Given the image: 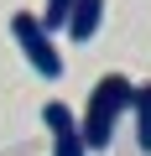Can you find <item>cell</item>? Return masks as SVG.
I'll return each instance as SVG.
<instances>
[{
  "label": "cell",
  "mask_w": 151,
  "mask_h": 156,
  "mask_svg": "<svg viewBox=\"0 0 151 156\" xmlns=\"http://www.w3.org/2000/svg\"><path fill=\"white\" fill-rule=\"evenodd\" d=\"M130 104H135V83H130L125 73H104L99 83L89 89V104H84V115H78L84 146H89V151H110L115 125H120V115H130Z\"/></svg>",
  "instance_id": "1"
},
{
  "label": "cell",
  "mask_w": 151,
  "mask_h": 156,
  "mask_svg": "<svg viewBox=\"0 0 151 156\" xmlns=\"http://www.w3.org/2000/svg\"><path fill=\"white\" fill-rule=\"evenodd\" d=\"M11 37H16V47L26 52V62H31L42 78H63V52H57L52 31L42 26V16L16 11V16H11Z\"/></svg>",
  "instance_id": "2"
},
{
  "label": "cell",
  "mask_w": 151,
  "mask_h": 156,
  "mask_svg": "<svg viewBox=\"0 0 151 156\" xmlns=\"http://www.w3.org/2000/svg\"><path fill=\"white\" fill-rule=\"evenodd\" d=\"M42 125H47V135H52V156H89L84 125H78V115H73L63 99H47V104H42Z\"/></svg>",
  "instance_id": "3"
},
{
  "label": "cell",
  "mask_w": 151,
  "mask_h": 156,
  "mask_svg": "<svg viewBox=\"0 0 151 156\" xmlns=\"http://www.w3.org/2000/svg\"><path fill=\"white\" fill-rule=\"evenodd\" d=\"M99 26H104V0H78L68 21V42H94Z\"/></svg>",
  "instance_id": "4"
},
{
  "label": "cell",
  "mask_w": 151,
  "mask_h": 156,
  "mask_svg": "<svg viewBox=\"0 0 151 156\" xmlns=\"http://www.w3.org/2000/svg\"><path fill=\"white\" fill-rule=\"evenodd\" d=\"M130 115H135V146L151 156V83H135V104H130Z\"/></svg>",
  "instance_id": "5"
},
{
  "label": "cell",
  "mask_w": 151,
  "mask_h": 156,
  "mask_svg": "<svg viewBox=\"0 0 151 156\" xmlns=\"http://www.w3.org/2000/svg\"><path fill=\"white\" fill-rule=\"evenodd\" d=\"M73 5H78V0H47L37 16H42V26H47V31H68V21H73Z\"/></svg>",
  "instance_id": "6"
}]
</instances>
